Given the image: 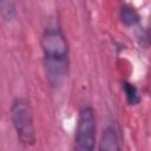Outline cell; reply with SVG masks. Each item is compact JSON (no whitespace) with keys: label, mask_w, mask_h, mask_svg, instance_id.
<instances>
[{"label":"cell","mask_w":151,"mask_h":151,"mask_svg":"<svg viewBox=\"0 0 151 151\" xmlns=\"http://www.w3.org/2000/svg\"><path fill=\"white\" fill-rule=\"evenodd\" d=\"M41 50L46 80L52 87H59L67 78L70 67V46L59 26H48L41 34Z\"/></svg>","instance_id":"1"},{"label":"cell","mask_w":151,"mask_h":151,"mask_svg":"<svg viewBox=\"0 0 151 151\" xmlns=\"http://www.w3.org/2000/svg\"><path fill=\"white\" fill-rule=\"evenodd\" d=\"M11 120L17 137L25 146H32L37 142V132L32 110L27 100L17 98L11 106Z\"/></svg>","instance_id":"2"},{"label":"cell","mask_w":151,"mask_h":151,"mask_svg":"<svg viewBox=\"0 0 151 151\" xmlns=\"http://www.w3.org/2000/svg\"><path fill=\"white\" fill-rule=\"evenodd\" d=\"M97 138V118L92 106L85 105L78 112L74 131L73 151H94Z\"/></svg>","instance_id":"3"},{"label":"cell","mask_w":151,"mask_h":151,"mask_svg":"<svg viewBox=\"0 0 151 151\" xmlns=\"http://www.w3.org/2000/svg\"><path fill=\"white\" fill-rule=\"evenodd\" d=\"M98 151H122L118 129L114 124H109L101 132Z\"/></svg>","instance_id":"4"},{"label":"cell","mask_w":151,"mask_h":151,"mask_svg":"<svg viewBox=\"0 0 151 151\" xmlns=\"http://www.w3.org/2000/svg\"><path fill=\"white\" fill-rule=\"evenodd\" d=\"M119 18L125 26H134L139 22L137 11L130 5H122L119 8Z\"/></svg>","instance_id":"5"},{"label":"cell","mask_w":151,"mask_h":151,"mask_svg":"<svg viewBox=\"0 0 151 151\" xmlns=\"http://www.w3.org/2000/svg\"><path fill=\"white\" fill-rule=\"evenodd\" d=\"M123 91L129 105H138L140 103V94L138 88L130 81L123 83Z\"/></svg>","instance_id":"6"},{"label":"cell","mask_w":151,"mask_h":151,"mask_svg":"<svg viewBox=\"0 0 151 151\" xmlns=\"http://www.w3.org/2000/svg\"><path fill=\"white\" fill-rule=\"evenodd\" d=\"M0 15L9 21L13 20L17 15V6L13 1H0Z\"/></svg>","instance_id":"7"}]
</instances>
